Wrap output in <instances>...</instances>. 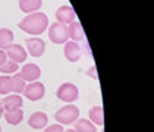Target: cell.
<instances>
[{"instance_id":"1","label":"cell","mask_w":154,"mask_h":132,"mask_svg":"<svg viewBox=\"0 0 154 132\" xmlns=\"http://www.w3.org/2000/svg\"><path fill=\"white\" fill-rule=\"evenodd\" d=\"M18 26L31 35H41L48 26V16L43 12L28 13L24 19L18 24Z\"/></svg>"},{"instance_id":"2","label":"cell","mask_w":154,"mask_h":132,"mask_svg":"<svg viewBox=\"0 0 154 132\" xmlns=\"http://www.w3.org/2000/svg\"><path fill=\"white\" fill-rule=\"evenodd\" d=\"M54 119L60 125H71L79 119V109L73 104H66L54 113Z\"/></svg>"},{"instance_id":"3","label":"cell","mask_w":154,"mask_h":132,"mask_svg":"<svg viewBox=\"0 0 154 132\" xmlns=\"http://www.w3.org/2000/svg\"><path fill=\"white\" fill-rule=\"evenodd\" d=\"M48 38L54 44H65L69 37H68V26L60 22H53L48 26Z\"/></svg>"},{"instance_id":"4","label":"cell","mask_w":154,"mask_h":132,"mask_svg":"<svg viewBox=\"0 0 154 132\" xmlns=\"http://www.w3.org/2000/svg\"><path fill=\"white\" fill-rule=\"evenodd\" d=\"M78 96H79V91H78L76 85L71 84V82L62 84L59 87V90H57V98L62 100V101H65V103H68V104H71L72 101H75L78 98Z\"/></svg>"},{"instance_id":"5","label":"cell","mask_w":154,"mask_h":132,"mask_svg":"<svg viewBox=\"0 0 154 132\" xmlns=\"http://www.w3.org/2000/svg\"><path fill=\"white\" fill-rule=\"evenodd\" d=\"M44 93H46L44 85L41 84V82H38V81H35V82H28L24 88V96L28 100H31V101L41 100L44 97Z\"/></svg>"},{"instance_id":"6","label":"cell","mask_w":154,"mask_h":132,"mask_svg":"<svg viewBox=\"0 0 154 132\" xmlns=\"http://www.w3.org/2000/svg\"><path fill=\"white\" fill-rule=\"evenodd\" d=\"M25 47L28 50V53L32 57H41L46 51V43L41 38H26L25 40Z\"/></svg>"},{"instance_id":"7","label":"cell","mask_w":154,"mask_h":132,"mask_svg":"<svg viewBox=\"0 0 154 132\" xmlns=\"http://www.w3.org/2000/svg\"><path fill=\"white\" fill-rule=\"evenodd\" d=\"M21 78L25 82H35L37 79L41 76V69L34 65V63H25L21 69Z\"/></svg>"},{"instance_id":"8","label":"cell","mask_w":154,"mask_h":132,"mask_svg":"<svg viewBox=\"0 0 154 132\" xmlns=\"http://www.w3.org/2000/svg\"><path fill=\"white\" fill-rule=\"evenodd\" d=\"M6 51V56L9 57V60H13V62H16L18 65L21 63V62H25L26 60V50H25L22 46H19V44H11V46H8V47L5 48Z\"/></svg>"},{"instance_id":"9","label":"cell","mask_w":154,"mask_h":132,"mask_svg":"<svg viewBox=\"0 0 154 132\" xmlns=\"http://www.w3.org/2000/svg\"><path fill=\"white\" fill-rule=\"evenodd\" d=\"M63 54L69 62H78L82 56V48L75 41H66L63 47Z\"/></svg>"},{"instance_id":"10","label":"cell","mask_w":154,"mask_h":132,"mask_svg":"<svg viewBox=\"0 0 154 132\" xmlns=\"http://www.w3.org/2000/svg\"><path fill=\"white\" fill-rule=\"evenodd\" d=\"M76 15H75V11L72 9L71 6L65 5V6H60L59 9L56 11V22H60L63 25H69L71 22L75 21Z\"/></svg>"},{"instance_id":"11","label":"cell","mask_w":154,"mask_h":132,"mask_svg":"<svg viewBox=\"0 0 154 132\" xmlns=\"http://www.w3.org/2000/svg\"><path fill=\"white\" fill-rule=\"evenodd\" d=\"M66 26H68V37L71 38L72 41L78 43V41H82L84 38H85L82 25H81V22H78L76 19L73 22H71L69 25H66Z\"/></svg>"},{"instance_id":"12","label":"cell","mask_w":154,"mask_h":132,"mask_svg":"<svg viewBox=\"0 0 154 132\" xmlns=\"http://www.w3.org/2000/svg\"><path fill=\"white\" fill-rule=\"evenodd\" d=\"M48 123V118L46 113L43 112H35L29 116L28 119V125L32 128V129H44Z\"/></svg>"},{"instance_id":"13","label":"cell","mask_w":154,"mask_h":132,"mask_svg":"<svg viewBox=\"0 0 154 132\" xmlns=\"http://www.w3.org/2000/svg\"><path fill=\"white\" fill-rule=\"evenodd\" d=\"M2 106L5 110H13V109H21L24 101H22V97L19 94H8V96L3 98V101H0Z\"/></svg>"},{"instance_id":"14","label":"cell","mask_w":154,"mask_h":132,"mask_svg":"<svg viewBox=\"0 0 154 132\" xmlns=\"http://www.w3.org/2000/svg\"><path fill=\"white\" fill-rule=\"evenodd\" d=\"M5 120L9 123V125H19L22 119H24V112L22 109H13V110H6L3 113Z\"/></svg>"},{"instance_id":"15","label":"cell","mask_w":154,"mask_h":132,"mask_svg":"<svg viewBox=\"0 0 154 132\" xmlns=\"http://www.w3.org/2000/svg\"><path fill=\"white\" fill-rule=\"evenodd\" d=\"M43 5V0H19V9L25 13L37 12Z\"/></svg>"},{"instance_id":"16","label":"cell","mask_w":154,"mask_h":132,"mask_svg":"<svg viewBox=\"0 0 154 132\" xmlns=\"http://www.w3.org/2000/svg\"><path fill=\"white\" fill-rule=\"evenodd\" d=\"M88 116H90V120H93L94 125H104V116H103V109L100 106H95V107H91L90 112H88Z\"/></svg>"},{"instance_id":"17","label":"cell","mask_w":154,"mask_h":132,"mask_svg":"<svg viewBox=\"0 0 154 132\" xmlns=\"http://www.w3.org/2000/svg\"><path fill=\"white\" fill-rule=\"evenodd\" d=\"M13 32L8 28H0V48H6L8 46L13 44Z\"/></svg>"},{"instance_id":"18","label":"cell","mask_w":154,"mask_h":132,"mask_svg":"<svg viewBox=\"0 0 154 132\" xmlns=\"http://www.w3.org/2000/svg\"><path fill=\"white\" fill-rule=\"evenodd\" d=\"M75 131L76 132H97V129H95V125L91 120L78 119L75 122Z\"/></svg>"},{"instance_id":"19","label":"cell","mask_w":154,"mask_h":132,"mask_svg":"<svg viewBox=\"0 0 154 132\" xmlns=\"http://www.w3.org/2000/svg\"><path fill=\"white\" fill-rule=\"evenodd\" d=\"M11 79H12V93L13 94H21V93H24V88H25V81L21 78V75L19 73H15L13 76H11Z\"/></svg>"},{"instance_id":"20","label":"cell","mask_w":154,"mask_h":132,"mask_svg":"<svg viewBox=\"0 0 154 132\" xmlns=\"http://www.w3.org/2000/svg\"><path fill=\"white\" fill-rule=\"evenodd\" d=\"M12 93V79L9 75H2L0 76V94L8 96Z\"/></svg>"},{"instance_id":"21","label":"cell","mask_w":154,"mask_h":132,"mask_svg":"<svg viewBox=\"0 0 154 132\" xmlns=\"http://www.w3.org/2000/svg\"><path fill=\"white\" fill-rule=\"evenodd\" d=\"M19 65L13 60H6L2 66H0V73H15L18 72Z\"/></svg>"},{"instance_id":"22","label":"cell","mask_w":154,"mask_h":132,"mask_svg":"<svg viewBox=\"0 0 154 132\" xmlns=\"http://www.w3.org/2000/svg\"><path fill=\"white\" fill-rule=\"evenodd\" d=\"M44 132H63V126L60 123H54V125H48L46 126Z\"/></svg>"},{"instance_id":"23","label":"cell","mask_w":154,"mask_h":132,"mask_svg":"<svg viewBox=\"0 0 154 132\" xmlns=\"http://www.w3.org/2000/svg\"><path fill=\"white\" fill-rule=\"evenodd\" d=\"M87 75H88V76H91V78H94V79H98V76H97V72H95V66H91V68L88 69Z\"/></svg>"},{"instance_id":"24","label":"cell","mask_w":154,"mask_h":132,"mask_svg":"<svg viewBox=\"0 0 154 132\" xmlns=\"http://www.w3.org/2000/svg\"><path fill=\"white\" fill-rule=\"evenodd\" d=\"M8 60V56H6V53H5V50H0V66L5 63Z\"/></svg>"},{"instance_id":"25","label":"cell","mask_w":154,"mask_h":132,"mask_svg":"<svg viewBox=\"0 0 154 132\" xmlns=\"http://www.w3.org/2000/svg\"><path fill=\"white\" fill-rule=\"evenodd\" d=\"M3 113H5V109H3V106H2V103H0V118L3 116Z\"/></svg>"},{"instance_id":"26","label":"cell","mask_w":154,"mask_h":132,"mask_svg":"<svg viewBox=\"0 0 154 132\" xmlns=\"http://www.w3.org/2000/svg\"><path fill=\"white\" fill-rule=\"evenodd\" d=\"M63 132H76L75 129H68V131H63Z\"/></svg>"},{"instance_id":"27","label":"cell","mask_w":154,"mask_h":132,"mask_svg":"<svg viewBox=\"0 0 154 132\" xmlns=\"http://www.w3.org/2000/svg\"><path fill=\"white\" fill-rule=\"evenodd\" d=\"M0 132H2V128H0Z\"/></svg>"}]
</instances>
